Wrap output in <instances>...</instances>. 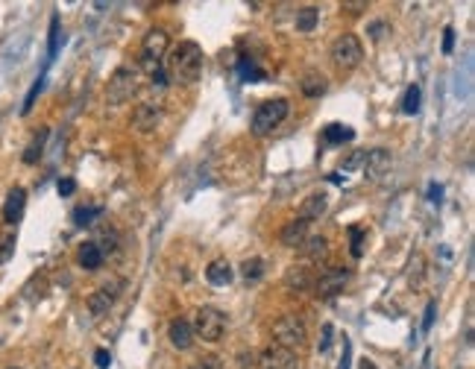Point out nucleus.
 I'll return each mask as SVG.
<instances>
[{
	"label": "nucleus",
	"mask_w": 475,
	"mask_h": 369,
	"mask_svg": "<svg viewBox=\"0 0 475 369\" xmlns=\"http://www.w3.org/2000/svg\"><path fill=\"white\" fill-rule=\"evenodd\" d=\"M203 74V47L197 41H179L167 56V77L179 85L197 82Z\"/></svg>",
	"instance_id": "f257e3e1"
},
{
	"label": "nucleus",
	"mask_w": 475,
	"mask_h": 369,
	"mask_svg": "<svg viewBox=\"0 0 475 369\" xmlns=\"http://www.w3.org/2000/svg\"><path fill=\"white\" fill-rule=\"evenodd\" d=\"M191 329H194V337L205 340V343H217V340L226 334V314L212 308V305H203V308L194 311Z\"/></svg>",
	"instance_id": "f03ea898"
},
{
	"label": "nucleus",
	"mask_w": 475,
	"mask_h": 369,
	"mask_svg": "<svg viewBox=\"0 0 475 369\" xmlns=\"http://www.w3.org/2000/svg\"><path fill=\"white\" fill-rule=\"evenodd\" d=\"M167 47H171V36H167V30H162V26L147 30V36L141 41V68L150 77L162 70V59H164Z\"/></svg>",
	"instance_id": "7ed1b4c3"
},
{
	"label": "nucleus",
	"mask_w": 475,
	"mask_h": 369,
	"mask_svg": "<svg viewBox=\"0 0 475 369\" xmlns=\"http://www.w3.org/2000/svg\"><path fill=\"white\" fill-rule=\"evenodd\" d=\"M288 111H290V103L285 100V97H276V100H264V103L253 111V135H258V138L270 135L276 126L288 118Z\"/></svg>",
	"instance_id": "20e7f679"
},
{
	"label": "nucleus",
	"mask_w": 475,
	"mask_h": 369,
	"mask_svg": "<svg viewBox=\"0 0 475 369\" xmlns=\"http://www.w3.org/2000/svg\"><path fill=\"white\" fill-rule=\"evenodd\" d=\"M273 337H276V346H285L290 352H297L305 346V340H309V329H305L302 317L285 314L273 322Z\"/></svg>",
	"instance_id": "39448f33"
},
{
	"label": "nucleus",
	"mask_w": 475,
	"mask_h": 369,
	"mask_svg": "<svg viewBox=\"0 0 475 369\" xmlns=\"http://www.w3.org/2000/svg\"><path fill=\"white\" fill-rule=\"evenodd\" d=\"M361 59H364V45H361V38L352 36V33H343L334 38L332 45V62L338 70H355L361 65Z\"/></svg>",
	"instance_id": "423d86ee"
},
{
	"label": "nucleus",
	"mask_w": 475,
	"mask_h": 369,
	"mask_svg": "<svg viewBox=\"0 0 475 369\" xmlns=\"http://www.w3.org/2000/svg\"><path fill=\"white\" fill-rule=\"evenodd\" d=\"M135 91H138V70L135 68H118L109 79L106 97H109L111 106H123V103L132 100Z\"/></svg>",
	"instance_id": "0eeeda50"
},
{
	"label": "nucleus",
	"mask_w": 475,
	"mask_h": 369,
	"mask_svg": "<svg viewBox=\"0 0 475 369\" xmlns=\"http://www.w3.org/2000/svg\"><path fill=\"white\" fill-rule=\"evenodd\" d=\"M346 281H349V269L346 267H329V269H323V273L314 278L311 288H314L317 299H332V296L343 293Z\"/></svg>",
	"instance_id": "6e6552de"
},
{
	"label": "nucleus",
	"mask_w": 475,
	"mask_h": 369,
	"mask_svg": "<svg viewBox=\"0 0 475 369\" xmlns=\"http://www.w3.org/2000/svg\"><path fill=\"white\" fill-rule=\"evenodd\" d=\"M258 363H261V369H299V354L285 349V346L270 343V346L261 349Z\"/></svg>",
	"instance_id": "1a4fd4ad"
},
{
	"label": "nucleus",
	"mask_w": 475,
	"mask_h": 369,
	"mask_svg": "<svg viewBox=\"0 0 475 369\" xmlns=\"http://www.w3.org/2000/svg\"><path fill=\"white\" fill-rule=\"evenodd\" d=\"M120 288H123V281H120V278H115L111 285H103L100 290H94V293L88 296V314H91L94 320L106 317L109 311H111V305H115L118 290H120Z\"/></svg>",
	"instance_id": "9d476101"
},
{
	"label": "nucleus",
	"mask_w": 475,
	"mask_h": 369,
	"mask_svg": "<svg viewBox=\"0 0 475 369\" xmlns=\"http://www.w3.org/2000/svg\"><path fill=\"white\" fill-rule=\"evenodd\" d=\"M390 164H394V159H390V152H387V150H382V147H375V150H367L361 170H364V176H367L370 182H379V179L387 173V170H390Z\"/></svg>",
	"instance_id": "9b49d317"
},
{
	"label": "nucleus",
	"mask_w": 475,
	"mask_h": 369,
	"mask_svg": "<svg viewBox=\"0 0 475 369\" xmlns=\"http://www.w3.org/2000/svg\"><path fill=\"white\" fill-rule=\"evenodd\" d=\"M167 340L173 343V349L188 352V349L194 346V329H191V320L176 317L171 325H167Z\"/></svg>",
	"instance_id": "f8f14e48"
},
{
	"label": "nucleus",
	"mask_w": 475,
	"mask_h": 369,
	"mask_svg": "<svg viewBox=\"0 0 475 369\" xmlns=\"http://www.w3.org/2000/svg\"><path fill=\"white\" fill-rule=\"evenodd\" d=\"M285 288L288 290H293V293H302V290H309L311 285H314V273L309 269V264H290L288 269H285Z\"/></svg>",
	"instance_id": "ddd939ff"
},
{
	"label": "nucleus",
	"mask_w": 475,
	"mask_h": 369,
	"mask_svg": "<svg viewBox=\"0 0 475 369\" xmlns=\"http://www.w3.org/2000/svg\"><path fill=\"white\" fill-rule=\"evenodd\" d=\"M162 120V109L153 106V103H141L135 111H132V129L138 132H153Z\"/></svg>",
	"instance_id": "4468645a"
},
{
	"label": "nucleus",
	"mask_w": 475,
	"mask_h": 369,
	"mask_svg": "<svg viewBox=\"0 0 475 369\" xmlns=\"http://www.w3.org/2000/svg\"><path fill=\"white\" fill-rule=\"evenodd\" d=\"M299 255L309 264H320V261H326L329 258V237H323V235H309L302 240V246H299Z\"/></svg>",
	"instance_id": "2eb2a0df"
},
{
	"label": "nucleus",
	"mask_w": 475,
	"mask_h": 369,
	"mask_svg": "<svg viewBox=\"0 0 475 369\" xmlns=\"http://www.w3.org/2000/svg\"><path fill=\"white\" fill-rule=\"evenodd\" d=\"M24 208H26V191L24 188H12L6 194V200H3V223H9V226L21 223Z\"/></svg>",
	"instance_id": "dca6fc26"
},
{
	"label": "nucleus",
	"mask_w": 475,
	"mask_h": 369,
	"mask_svg": "<svg viewBox=\"0 0 475 369\" xmlns=\"http://www.w3.org/2000/svg\"><path fill=\"white\" fill-rule=\"evenodd\" d=\"M305 237H309V223L299 220V217L285 223V229L279 232V240H282V246H288V249H299Z\"/></svg>",
	"instance_id": "f3484780"
},
{
	"label": "nucleus",
	"mask_w": 475,
	"mask_h": 369,
	"mask_svg": "<svg viewBox=\"0 0 475 369\" xmlns=\"http://www.w3.org/2000/svg\"><path fill=\"white\" fill-rule=\"evenodd\" d=\"M326 208H329V196H326V194H309V196L302 200V205H299V220L311 223V220H317V217H323Z\"/></svg>",
	"instance_id": "a211bd4d"
},
{
	"label": "nucleus",
	"mask_w": 475,
	"mask_h": 369,
	"mask_svg": "<svg viewBox=\"0 0 475 369\" xmlns=\"http://www.w3.org/2000/svg\"><path fill=\"white\" fill-rule=\"evenodd\" d=\"M205 278H208V285H215V288H226V285H232L235 269H232V264L226 258H217V261L208 264Z\"/></svg>",
	"instance_id": "6ab92c4d"
},
{
	"label": "nucleus",
	"mask_w": 475,
	"mask_h": 369,
	"mask_svg": "<svg viewBox=\"0 0 475 369\" xmlns=\"http://www.w3.org/2000/svg\"><path fill=\"white\" fill-rule=\"evenodd\" d=\"M77 261H79V267H82V269H88V273H94V269H100V267H103V252H100V246H97L94 240H88V244H82V246H79Z\"/></svg>",
	"instance_id": "aec40b11"
},
{
	"label": "nucleus",
	"mask_w": 475,
	"mask_h": 369,
	"mask_svg": "<svg viewBox=\"0 0 475 369\" xmlns=\"http://www.w3.org/2000/svg\"><path fill=\"white\" fill-rule=\"evenodd\" d=\"M299 88H302V94L305 97H323L326 94V88H329V79L320 74V70H309V74L302 77V82H299Z\"/></svg>",
	"instance_id": "412c9836"
},
{
	"label": "nucleus",
	"mask_w": 475,
	"mask_h": 369,
	"mask_svg": "<svg viewBox=\"0 0 475 369\" xmlns=\"http://www.w3.org/2000/svg\"><path fill=\"white\" fill-rule=\"evenodd\" d=\"M355 138V129L346 123H329L323 129V141L329 147H341V144H349V141Z\"/></svg>",
	"instance_id": "4be33fe9"
},
{
	"label": "nucleus",
	"mask_w": 475,
	"mask_h": 369,
	"mask_svg": "<svg viewBox=\"0 0 475 369\" xmlns=\"http://www.w3.org/2000/svg\"><path fill=\"white\" fill-rule=\"evenodd\" d=\"M47 135H50V129H47V126H41V129L36 132V138L30 141V144H26L24 155H21V162H24V164H38L41 152H45V144H47Z\"/></svg>",
	"instance_id": "5701e85b"
},
{
	"label": "nucleus",
	"mask_w": 475,
	"mask_h": 369,
	"mask_svg": "<svg viewBox=\"0 0 475 369\" xmlns=\"http://www.w3.org/2000/svg\"><path fill=\"white\" fill-rule=\"evenodd\" d=\"M346 235H349V255L358 261L361 255H364V246H367V229H364V226H358V223H352L346 229Z\"/></svg>",
	"instance_id": "b1692460"
},
{
	"label": "nucleus",
	"mask_w": 475,
	"mask_h": 369,
	"mask_svg": "<svg viewBox=\"0 0 475 369\" xmlns=\"http://www.w3.org/2000/svg\"><path fill=\"white\" fill-rule=\"evenodd\" d=\"M420 103H423V91H420V85H408V91H405L402 103H399L402 115H416V111H420Z\"/></svg>",
	"instance_id": "393cba45"
},
{
	"label": "nucleus",
	"mask_w": 475,
	"mask_h": 369,
	"mask_svg": "<svg viewBox=\"0 0 475 369\" xmlns=\"http://www.w3.org/2000/svg\"><path fill=\"white\" fill-rule=\"evenodd\" d=\"M317 21H320V9L317 6H302L297 12V30L299 33H314Z\"/></svg>",
	"instance_id": "a878e982"
},
{
	"label": "nucleus",
	"mask_w": 475,
	"mask_h": 369,
	"mask_svg": "<svg viewBox=\"0 0 475 369\" xmlns=\"http://www.w3.org/2000/svg\"><path fill=\"white\" fill-rule=\"evenodd\" d=\"M100 214H103V205H79V208H74V223L77 226H91Z\"/></svg>",
	"instance_id": "bb28decb"
},
{
	"label": "nucleus",
	"mask_w": 475,
	"mask_h": 369,
	"mask_svg": "<svg viewBox=\"0 0 475 369\" xmlns=\"http://www.w3.org/2000/svg\"><path fill=\"white\" fill-rule=\"evenodd\" d=\"M241 276H244V281H258L264 276V261L261 258H247L241 264Z\"/></svg>",
	"instance_id": "cd10ccee"
},
{
	"label": "nucleus",
	"mask_w": 475,
	"mask_h": 369,
	"mask_svg": "<svg viewBox=\"0 0 475 369\" xmlns=\"http://www.w3.org/2000/svg\"><path fill=\"white\" fill-rule=\"evenodd\" d=\"M15 255V235H0V267L12 261Z\"/></svg>",
	"instance_id": "c85d7f7f"
},
{
	"label": "nucleus",
	"mask_w": 475,
	"mask_h": 369,
	"mask_svg": "<svg viewBox=\"0 0 475 369\" xmlns=\"http://www.w3.org/2000/svg\"><path fill=\"white\" fill-rule=\"evenodd\" d=\"M367 0H343L341 3V12H346V15H361V12H367Z\"/></svg>",
	"instance_id": "c756f323"
},
{
	"label": "nucleus",
	"mask_w": 475,
	"mask_h": 369,
	"mask_svg": "<svg viewBox=\"0 0 475 369\" xmlns=\"http://www.w3.org/2000/svg\"><path fill=\"white\" fill-rule=\"evenodd\" d=\"M364 155H367V150H355V152L349 155L346 162H341V170H343V173H349V170L361 167V164H364Z\"/></svg>",
	"instance_id": "7c9ffc66"
},
{
	"label": "nucleus",
	"mask_w": 475,
	"mask_h": 369,
	"mask_svg": "<svg viewBox=\"0 0 475 369\" xmlns=\"http://www.w3.org/2000/svg\"><path fill=\"white\" fill-rule=\"evenodd\" d=\"M387 33H390V26H387L384 21H373V24L367 26V36H370L373 41H382Z\"/></svg>",
	"instance_id": "2f4dec72"
},
{
	"label": "nucleus",
	"mask_w": 475,
	"mask_h": 369,
	"mask_svg": "<svg viewBox=\"0 0 475 369\" xmlns=\"http://www.w3.org/2000/svg\"><path fill=\"white\" fill-rule=\"evenodd\" d=\"M188 369H223V366H220L217 358H200V361H194Z\"/></svg>",
	"instance_id": "473e14b6"
},
{
	"label": "nucleus",
	"mask_w": 475,
	"mask_h": 369,
	"mask_svg": "<svg viewBox=\"0 0 475 369\" xmlns=\"http://www.w3.org/2000/svg\"><path fill=\"white\" fill-rule=\"evenodd\" d=\"M94 363L100 366V369H109V366H111V354H109V349H97V352H94Z\"/></svg>",
	"instance_id": "72a5a7b5"
},
{
	"label": "nucleus",
	"mask_w": 475,
	"mask_h": 369,
	"mask_svg": "<svg viewBox=\"0 0 475 369\" xmlns=\"http://www.w3.org/2000/svg\"><path fill=\"white\" fill-rule=\"evenodd\" d=\"M420 278H423V258L416 255L414 264H411V285H420Z\"/></svg>",
	"instance_id": "f704fd0d"
},
{
	"label": "nucleus",
	"mask_w": 475,
	"mask_h": 369,
	"mask_svg": "<svg viewBox=\"0 0 475 369\" xmlns=\"http://www.w3.org/2000/svg\"><path fill=\"white\" fill-rule=\"evenodd\" d=\"M56 191H59L62 196H71L77 191V182L74 179H59V184H56Z\"/></svg>",
	"instance_id": "c9c22d12"
},
{
	"label": "nucleus",
	"mask_w": 475,
	"mask_h": 369,
	"mask_svg": "<svg viewBox=\"0 0 475 369\" xmlns=\"http://www.w3.org/2000/svg\"><path fill=\"white\" fill-rule=\"evenodd\" d=\"M435 314H437V302H428V308H426V320H423V331H428L431 325H435Z\"/></svg>",
	"instance_id": "e433bc0d"
},
{
	"label": "nucleus",
	"mask_w": 475,
	"mask_h": 369,
	"mask_svg": "<svg viewBox=\"0 0 475 369\" xmlns=\"http://www.w3.org/2000/svg\"><path fill=\"white\" fill-rule=\"evenodd\" d=\"M452 47H455V30L446 26L443 30V53H452Z\"/></svg>",
	"instance_id": "4c0bfd02"
},
{
	"label": "nucleus",
	"mask_w": 475,
	"mask_h": 369,
	"mask_svg": "<svg viewBox=\"0 0 475 369\" xmlns=\"http://www.w3.org/2000/svg\"><path fill=\"white\" fill-rule=\"evenodd\" d=\"M329 346H332V325H323V340H320V352H329Z\"/></svg>",
	"instance_id": "58836bf2"
},
{
	"label": "nucleus",
	"mask_w": 475,
	"mask_h": 369,
	"mask_svg": "<svg viewBox=\"0 0 475 369\" xmlns=\"http://www.w3.org/2000/svg\"><path fill=\"white\" fill-rule=\"evenodd\" d=\"M440 194H443L440 184H431V188H428V200L431 203H440Z\"/></svg>",
	"instance_id": "ea45409f"
},
{
	"label": "nucleus",
	"mask_w": 475,
	"mask_h": 369,
	"mask_svg": "<svg viewBox=\"0 0 475 369\" xmlns=\"http://www.w3.org/2000/svg\"><path fill=\"white\" fill-rule=\"evenodd\" d=\"M358 369H379V366H375L373 361H367V358H364V361H361V363H358Z\"/></svg>",
	"instance_id": "a19ab883"
},
{
	"label": "nucleus",
	"mask_w": 475,
	"mask_h": 369,
	"mask_svg": "<svg viewBox=\"0 0 475 369\" xmlns=\"http://www.w3.org/2000/svg\"><path fill=\"white\" fill-rule=\"evenodd\" d=\"M12 369H15V366H12Z\"/></svg>",
	"instance_id": "79ce46f5"
}]
</instances>
